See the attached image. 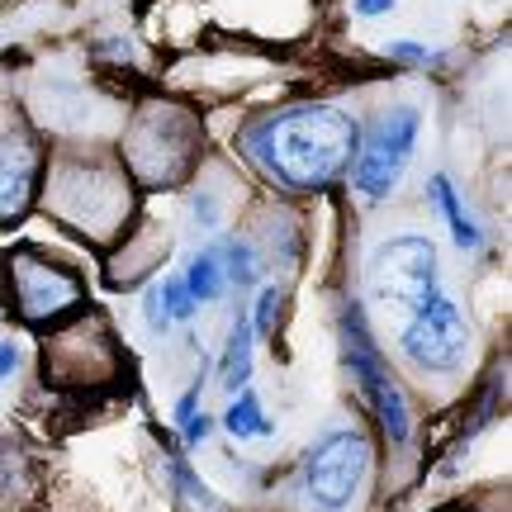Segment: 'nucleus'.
Returning a JSON list of instances; mask_svg holds the SVG:
<instances>
[{"mask_svg":"<svg viewBox=\"0 0 512 512\" xmlns=\"http://www.w3.org/2000/svg\"><path fill=\"white\" fill-rule=\"evenodd\" d=\"M361 124L337 105H290L242 128V152L280 190H328L351 171Z\"/></svg>","mask_w":512,"mask_h":512,"instance_id":"f257e3e1","label":"nucleus"},{"mask_svg":"<svg viewBox=\"0 0 512 512\" xmlns=\"http://www.w3.org/2000/svg\"><path fill=\"white\" fill-rule=\"evenodd\" d=\"M200 162V128L176 105H147L124 138V166L138 185H176Z\"/></svg>","mask_w":512,"mask_h":512,"instance_id":"f03ea898","label":"nucleus"},{"mask_svg":"<svg viewBox=\"0 0 512 512\" xmlns=\"http://www.w3.org/2000/svg\"><path fill=\"white\" fill-rule=\"evenodd\" d=\"M48 200L62 214V223L81 228L86 238H114L128 223V214H133V185H128L124 166L72 162L57 166Z\"/></svg>","mask_w":512,"mask_h":512,"instance_id":"7ed1b4c3","label":"nucleus"},{"mask_svg":"<svg viewBox=\"0 0 512 512\" xmlns=\"http://www.w3.org/2000/svg\"><path fill=\"white\" fill-rule=\"evenodd\" d=\"M5 280H10V304H15L19 323L29 328H53L86 299V280L67 261L43 256L38 247H15L5 261Z\"/></svg>","mask_w":512,"mask_h":512,"instance_id":"20e7f679","label":"nucleus"},{"mask_svg":"<svg viewBox=\"0 0 512 512\" xmlns=\"http://www.w3.org/2000/svg\"><path fill=\"white\" fill-rule=\"evenodd\" d=\"M342 366H347L356 394H361L366 408L375 413L380 432L394 441V446H403L408 432H413V418H408V403H403L399 384L389 380V370H384L380 347L370 342V328H366L361 304H347V309H342Z\"/></svg>","mask_w":512,"mask_h":512,"instance_id":"39448f33","label":"nucleus"},{"mask_svg":"<svg viewBox=\"0 0 512 512\" xmlns=\"http://www.w3.org/2000/svg\"><path fill=\"white\" fill-rule=\"evenodd\" d=\"M418 133H422L418 105H394L361 133L356 162H351V181H356V190L366 200H384L403 181V171H408L413 152H418Z\"/></svg>","mask_w":512,"mask_h":512,"instance_id":"423d86ee","label":"nucleus"},{"mask_svg":"<svg viewBox=\"0 0 512 512\" xmlns=\"http://www.w3.org/2000/svg\"><path fill=\"white\" fill-rule=\"evenodd\" d=\"M370 475V441L356 427H337L304 456V489L323 512L351 508Z\"/></svg>","mask_w":512,"mask_h":512,"instance_id":"0eeeda50","label":"nucleus"},{"mask_svg":"<svg viewBox=\"0 0 512 512\" xmlns=\"http://www.w3.org/2000/svg\"><path fill=\"white\" fill-rule=\"evenodd\" d=\"M370 290H375V299H380L384 309L413 313L418 304H427L441 290L437 247L427 238H418V233L384 242L380 252H375V261H370Z\"/></svg>","mask_w":512,"mask_h":512,"instance_id":"6e6552de","label":"nucleus"},{"mask_svg":"<svg viewBox=\"0 0 512 512\" xmlns=\"http://www.w3.org/2000/svg\"><path fill=\"white\" fill-rule=\"evenodd\" d=\"M403 356L413 361L418 370H432V375H451V370L465 366L470 356V328H465V313L456 309L451 294H432L427 304L408 313L399 337Z\"/></svg>","mask_w":512,"mask_h":512,"instance_id":"1a4fd4ad","label":"nucleus"},{"mask_svg":"<svg viewBox=\"0 0 512 512\" xmlns=\"http://www.w3.org/2000/svg\"><path fill=\"white\" fill-rule=\"evenodd\" d=\"M119 370V342L105 318H76L67 328L53 332V342L43 347V375L53 384H100L114 380Z\"/></svg>","mask_w":512,"mask_h":512,"instance_id":"9d476101","label":"nucleus"},{"mask_svg":"<svg viewBox=\"0 0 512 512\" xmlns=\"http://www.w3.org/2000/svg\"><path fill=\"white\" fill-rule=\"evenodd\" d=\"M38 176H43V147L29 133L0 138V223H19L38 200Z\"/></svg>","mask_w":512,"mask_h":512,"instance_id":"9b49d317","label":"nucleus"},{"mask_svg":"<svg viewBox=\"0 0 512 512\" xmlns=\"http://www.w3.org/2000/svg\"><path fill=\"white\" fill-rule=\"evenodd\" d=\"M427 195H432V209H437L441 219H446V228H451V238H456L460 252H475L479 242H484V233H479V223L470 219V209L460 204V195H456V185H451V176H432Z\"/></svg>","mask_w":512,"mask_h":512,"instance_id":"f8f14e48","label":"nucleus"},{"mask_svg":"<svg viewBox=\"0 0 512 512\" xmlns=\"http://www.w3.org/2000/svg\"><path fill=\"white\" fill-rule=\"evenodd\" d=\"M252 342L256 332L252 323H247V313H238L233 318V332H228V347H223V389H247V380H252Z\"/></svg>","mask_w":512,"mask_h":512,"instance_id":"ddd939ff","label":"nucleus"},{"mask_svg":"<svg viewBox=\"0 0 512 512\" xmlns=\"http://www.w3.org/2000/svg\"><path fill=\"white\" fill-rule=\"evenodd\" d=\"M223 427H228V432H233L238 441H247V437H271V432H275V422L266 418V408H261V399H256L252 389H242L238 399L228 403Z\"/></svg>","mask_w":512,"mask_h":512,"instance_id":"4468645a","label":"nucleus"},{"mask_svg":"<svg viewBox=\"0 0 512 512\" xmlns=\"http://www.w3.org/2000/svg\"><path fill=\"white\" fill-rule=\"evenodd\" d=\"M181 280H185V290L195 294V304H209V299H219L223 285H228V280H223V266H219V252H214V247L195 256V261H190V271H185Z\"/></svg>","mask_w":512,"mask_h":512,"instance_id":"2eb2a0df","label":"nucleus"},{"mask_svg":"<svg viewBox=\"0 0 512 512\" xmlns=\"http://www.w3.org/2000/svg\"><path fill=\"white\" fill-rule=\"evenodd\" d=\"M219 252V266H223V280L228 285H238V290H252L256 285V256L247 242H223V247H214Z\"/></svg>","mask_w":512,"mask_h":512,"instance_id":"dca6fc26","label":"nucleus"},{"mask_svg":"<svg viewBox=\"0 0 512 512\" xmlns=\"http://www.w3.org/2000/svg\"><path fill=\"white\" fill-rule=\"evenodd\" d=\"M166 470H171V479H176V489H181L185 498H190V503H200L204 512H219L223 503L214 494H209V489H204V479H195V470H190V465H185V460H166Z\"/></svg>","mask_w":512,"mask_h":512,"instance_id":"f3484780","label":"nucleus"},{"mask_svg":"<svg viewBox=\"0 0 512 512\" xmlns=\"http://www.w3.org/2000/svg\"><path fill=\"white\" fill-rule=\"evenodd\" d=\"M162 294H166V313H171V323H190L195 318V294L185 290V280L181 275H171V280H162Z\"/></svg>","mask_w":512,"mask_h":512,"instance_id":"a211bd4d","label":"nucleus"},{"mask_svg":"<svg viewBox=\"0 0 512 512\" xmlns=\"http://www.w3.org/2000/svg\"><path fill=\"white\" fill-rule=\"evenodd\" d=\"M280 299H285V290H275V285L261 290V299H256V318H252L256 337H275V323H280Z\"/></svg>","mask_w":512,"mask_h":512,"instance_id":"6ab92c4d","label":"nucleus"},{"mask_svg":"<svg viewBox=\"0 0 512 512\" xmlns=\"http://www.w3.org/2000/svg\"><path fill=\"white\" fill-rule=\"evenodd\" d=\"M143 318H147V328H152V332H166V328H171V313H166L162 280H157V285L143 294Z\"/></svg>","mask_w":512,"mask_h":512,"instance_id":"aec40b11","label":"nucleus"},{"mask_svg":"<svg viewBox=\"0 0 512 512\" xmlns=\"http://www.w3.org/2000/svg\"><path fill=\"white\" fill-rule=\"evenodd\" d=\"M384 53L394 57V62H441V53L437 48H427V43H389V48H384Z\"/></svg>","mask_w":512,"mask_h":512,"instance_id":"412c9836","label":"nucleus"},{"mask_svg":"<svg viewBox=\"0 0 512 512\" xmlns=\"http://www.w3.org/2000/svg\"><path fill=\"white\" fill-rule=\"evenodd\" d=\"M190 209H195V223H200V228H214V223H219V200H214L209 190H200Z\"/></svg>","mask_w":512,"mask_h":512,"instance_id":"4be33fe9","label":"nucleus"},{"mask_svg":"<svg viewBox=\"0 0 512 512\" xmlns=\"http://www.w3.org/2000/svg\"><path fill=\"white\" fill-rule=\"evenodd\" d=\"M195 413H200V384H190V389L181 394V403H176V427H185Z\"/></svg>","mask_w":512,"mask_h":512,"instance_id":"5701e85b","label":"nucleus"},{"mask_svg":"<svg viewBox=\"0 0 512 512\" xmlns=\"http://www.w3.org/2000/svg\"><path fill=\"white\" fill-rule=\"evenodd\" d=\"M394 5H399V0H351V10L361 19H380V15H389Z\"/></svg>","mask_w":512,"mask_h":512,"instance_id":"b1692460","label":"nucleus"},{"mask_svg":"<svg viewBox=\"0 0 512 512\" xmlns=\"http://www.w3.org/2000/svg\"><path fill=\"white\" fill-rule=\"evenodd\" d=\"M204 437H209V418H204V413H195V418L181 427V441H185V446H200Z\"/></svg>","mask_w":512,"mask_h":512,"instance_id":"393cba45","label":"nucleus"},{"mask_svg":"<svg viewBox=\"0 0 512 512\" xmlns=\"http://www.w3.org/2000/svg\"><path fill=\"white\" fill-rule=\"evenodd\" d=\"M19 366V347L10 342V337H0V380H10Z\"/></svg>","mask_w":512,"mask_h":512,"instance_id":"a878e982","label":"nucleus"}]
</instances>
